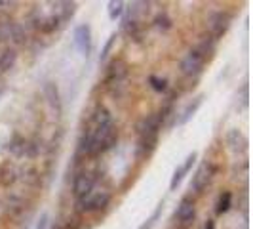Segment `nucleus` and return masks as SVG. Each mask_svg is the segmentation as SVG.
Instances as JSON below:
<instances>
[{"mask_svg":"<svg viewBox=\"0 0 253 229\" xmlns=\"http://www.w3.org/2000/svg\"><path fill=\"white\" fill-rule=\"evenodd\" d=\"M111 201V195L107 191H97V193H88L86 197L78 199V206L82 212H97L105 208Z\"/></svg>","mask_w":253,"mask_h":229,"instance_id":"1","label":"nucleus"},{"mask_svg":"<svg viewBox=\"0 0 253 229\" xmlns=\"http://www.w3.org/2000/svg\"><path fill=\"white\" fill-rule=\"evenodd\" d=\"M126 65L124 61H113L109 67V73H107V86L111 88V92H116V88H122L124 86V78H126Z\"/></svg>","mask_w":253,"mask_h":229,"instance_id":"2","label":"nucleus"},{"mask_svg":"<svg viewBox=\"0 0 253 229\" xmlns=\"http://www.w3.org/2000/svg\"><path fill=\"white\" fill-rule=\"evenodd\" d=\"M204 61H206V59H204L198 52L190 50L189 54L183 57V61H181V73H183L185 76L198 75V73L202 71Z\"/></svg>","mask_w":253,"mask_h":229,"instance_id":"3","label":"nucleus"},{"mask_svg":"<svg viewBox=\"0 0 253 229\" xmlns=\"http://www.w3.org/2000/svg\"><path fill=\"white\" fill-rule=\"evenodd\" d=\"M75 46L82 56H88L91 50V29L89 25H78L75 29Z\"/></svg>","mask_w":253,"mask_h":229,"instance_id":"4","label":"nucleus"},{"mask_svg":"<svg viewBox=\"0 0 253 229\" xmlns=\"http://www.w3.org/2000/svg\"><path fill=\"white\" fill-rule=\"evenodd\" d=\"M93 183H95V178L91 172H80L78 176L75 178V185H73V191L78 199L86 197L88 193H91L93 189Z\"/></svg>","mask_w":253,"mask_h":229,"instance_id":"5","label":"nucleus"},{"mask_svg":"<svg viewBox=\"0 0 253 229\" xmlns=\"http://www.w3.org/2000/svg\"><path fill=\"white\" fill-rule=\"evenodd\" d=\"M213 172H215V168L211 165H204L198 168V172L194 174V178L190 181V189L194 191V193H200V191L210 183V179L213 176Z\"/></svg>","mask_w":253,"mask_h":229,"instance_id":"6","label":"nucleus"},{"mask_svg":"<svg viewBox=\"0 0 253 229\" xmlns=\"http://www.w3.org/2000/svg\"><path fill=\"white\" fill-rule=\"evenodd\" d=\"M228 25H230V15L227 12H217L211 15V19H210V35L213 38L217 37H223L225 33H227Z\"/></svg>","mask_w":253,"mask_h":229,"instance_id":"7","label":"nucleus"},{"mask_svg":"<svg viewBox=\"0 0 253 229\" xmlns=\"http://www.w3.org/2000/svg\"><path fill=\"white\" fill-rule=\"evenodd\" d=\"M194 216H196L194 203L190 201L189 197H187V199H183V201H181V204L177 206V210H175V220H177L183 228H187V226H190V224H192Z\"/></svg>","mask_w":253,"mask_h":229,"instance_id":"8","label":"nucleus"},{"mask_svg":"<svg viewBox=\"0 0 253 229\" xmlns=\"http://www.w3.org/2000/svg\"><path fill=\"white\" fill-rule=\"evenodd\" d=\"M162 122H164V118H162L160 113L149 114V116H145L137 124V132H139V136H143V134H158Z\"/></svg>","mask_w":253,"mask_h":229,"instance_id":"9","label":"nucleus"},{"mask_svg":"<svg viewBox=\"0 0 253 229\" xmlns=\"http://www.w3.org/2000/svg\"><path fill=\"white\" fill-rule=\"evenodd\" d=\"M227 143H228V147H230V151L242 153L246 149V145H248V140L242 136L240 130L232 128V130H228V134H227Z\"/></svg>","mask_w":253,"mask_h":229,"instance_id":"10","label":"nucleus"},{"mask_svg":"<svg viewBox=\"0 0 253 229\" xmlns=\"http://www.w3.org/2000/svg\"><path fill=\"white\" fill-rule=\"evenodd\" d=\"M44 96L48 100V105L51 107V111H55V114L61 113V98H59V92H57V86L48 82L44 86Z\"/></svg>","mask_w":253,"mask_h":229,"instance_id":"11","label":"nucleus"},{"mask_svg":"<svg viewBox=\"0 0 253 229\" xmlns=\"http://www.w3.org/2000/svg\"><path fill=\"white\" fill-rule=\"evenodd\" d=\"M202 102H204V96H198V98H194L192 102L185 107V111L181 113V116H179V120H177V124H187L190 118L196 114V111L200 109V105H202Z\"/></svg>","mask_w":253,"mask_h":229,"instance_id":"12","label":"nucleus"},{"mask_svg":"<svg viewBox=\"0 0 253 229\" xmlns=\"http://www.w3.org/2000/svg\"><path fill=\"white\" fill-rule=\"evenodd\" d=\"M17 61V52L15 48H6L0 56V73H8L10 69H13V65Z\"/></svg>","mask_w":253,"mask_h":229,"instance_id":"13","label":"nucleus"},{"mask_svg":"<svg viewBox=\"0 0 253 229\" xmlns=\"http://www.w3.org/2000/svg\"><path fill=\"white\" fill-rule=\"evenodd\" d=\"M194 50L198 52L204 59L210 57V56L213 54V50H215V38L211 37V35H204L202 40H200V44H198Z\"/></svg>","mask_w":253,"mask_h":229,"instance_id":"14","label":"nucleus"},{"mask_svg":"<svg viewBox=\"0 0 253 229\" xmlns=\"http://www.w3.org/2000/svg\"><path fill=\"white\" fill-rule=\"evenodd\" d=\"M156 143H158V134H143V136H139V153L149 155L154 151Z\"/></svg>","mask_w":253,"mask_h":229,"instance_id":"15","label":"nucleus"},{"mask_svg":"<svg viewBox=\"0 0 253 229\" xmlns=\"http://www.w3.org/2000/svg\"><path fill=\"white\" fill-rule=\"evenodd\" d=\"M6 210H8L10 214H13V216L21 214V212L25 210L23 199H21L19 195H8V199H6Z\"/></svg>","mask_w":253,"mask_h":229,"instance_id":"16","label":"nucleus"},{"mask_svg":"<svg viewBox=\"0 0 253 229\" xmlns=\"http://www.w3.org/2000/svg\"><path fill=\"white\" fill-rule=\"evenodd\" d=\"M8 149L12 153L13 157H23L25 155V149H27V141L25 138H21V136H13L10 143H8Z\"/></svg>","mask_w":253,"mask_h":229,"instance_id":"17","label":"nucleus"},{"mask_svg":"<svg viewBox=\"0 0 253 229\" xmlns=\"http://www.w3.org/2000/svg\"><path fill=\"white\" fill-rule=\"evenodd\" d=\"M57 6H61L59 10H57V17H59V21H61V25H63L65 21H69L73 15H75V8H76V4L75 2H59Z\"/></svg>","mask_w":253,"mask_h":229,"instance_id":"18","label":"nucleus"},{"mask_svg":"<svg viewBox=\"0 0 253 229\" xmlns=\"http://www.w3.org/2000/svg\"><path fill=\"white\" fill-rule=\"evenodd\" d=\"M40 31L42 33H46V35H50V33H53V31H57L59 27H61V21H59V17L53 13V15H50V17H46V19H42L40 21Z\"/></svg>","mask_w":253,"mask_h":229,"instance_id":"19","label":"nucleus"},{"mask_svg":"<svg viewBox=\"0 0 253 229\" xmlns=\"http://www.w3.org/2000/svg\"><path fill=\"white\" fill-rule=\"evenodd\" d=\"M230 204H232V195H230L228 191H223V193L219 195V199H217L215 212L217 214H225V212L230 210Z\"/></svg>","mask_w":253,"mask_h":229,"instance_id":"20","label":"nucleus"},{"mask_svg":"<svg viewBox=\"0 0 253 229\" xmlns=\"http://www.w3.org/2000/svg\"><path fill=\"white\" fill-rule=\"evenodd\" d=\"M15 179H17V176H15L13 166H4V170H2V174H0V183H2L4 187H8V185H12Z\"/></svg>","mask_w":253,"mask_h":229,"instance_id":"21","label":"nucleus"},{"mask_svg":"<svg viewBox=\"0 0 253 229\" xmlns=\"http://www.w3.org/2000/svg\"><path fill=\"white\" fill-rule=\"evenodd\" d=\"M25 27H21V25H13V31H12V37H10V40H12L15 46H21V44H25Z\"/></svg>","mask_w":253,"mask_h":229,"instance_id":"22","label":"nucleus"},{"mask_svg":"<svg viewBox=\"0 0 253 229\" xmlns=\"http://www.w3.org/2000/svg\"><path fill=\"white\" fill-rule=\"evenodd\" d=\"M13 21L10 19H4V21H0V42H4V40H10L12 37V31H13Z\"/></svg>","mask_w":253,"mask_h":229,"instance_id":"23","label":"nucleus"},{"mask_svg":"<svg viewBox=\"0 0 253 229\" xmlns=\"http://www.w3.org/2000/svg\"><path fill=\"white\" fill-rule=\"evenodd\" d=\"M23 179H25L29 185H33V187L40 185V176H38L37 168H27L25 172H23Z\"/></svg>","mask_w":253,"mask_h":229,"instance_id":"24","label":"nucleus"},{"mask_svg":"<svg viewBox=\"0 0 253 229\" xmlns=\"http://www.w3.org/2000/svg\"><path fill=\"white\" fill-rule=\"evenodd\" d=\"M124 13V2H109V17L111 19H116V17H120Z\"/></svg>","mask_w":253,"mask_h":229,"instance_id":"25","label":"nucleus"},{"mask_svg":"<svg viewBox=\"0 0 253 229\" xmlns=\"http://www.w3.org/2000/svg\"><path fill=\"white\" fill-rule=\"evenodd\" d=\"M154 25H156V29H160V31H169L171 29V19L166 13H158L156 19H154Z\"/></svg>","mask_w":253,"mask_h":229,"instance_id":"26","label":"nucleus"},{"mask_svg":"<svg viewBox=\"0 0 253 229\" xmlns=\"http://www.w3.org/2000/svg\"><path fill=\"white\" fill-rule=\"evenodd\" d=\"M185 174H187V172L183 170V166H179L177 170L173 172V178H171V181H169V189H171V191L177 189V185L183 181V178H185Z\"/></svg>","mask_w":253,"mask_h":229,"instance_id":"27","label":"nucleus"},{"mask_svg":"<svg viewBox=\"0 0 253 229\" xmlns=\"http://www.w3.org/2000/svg\"><path fill=\"white\" fill-rule=\"evenodd\" d=\"M114 40H116V35H113V37L107 40V44L103 46V50H101V56H99V61H105L107 59V56H109V52H111V48H113V44H114Z\"/></svg>","mask_w":253,"mask_h":229,"instance_id":"28","label":"nucleus"},{"mask_svg":"<svg viewBox=\"0 0 253 229\" xmlns=\"http://www.w3.org/2000/svg\"><path fill=\"white\" fill-rule=\"evenodd\" d=\"M149 82H151V86L156 90V92H164V90H166V80H164V78L151 76V78H149Z\"/></svg>","mask_w":253,"mask_h":229,"instance_id":"29","label":"nucleus"},{"mask_svg":"<svg viewBox=\"0 0 253 229\" xmlns=\"http://www.w3.org/2000/svg\"><path fill=\"white\" fill-rule=\"evenodd\" d=\"M160 212H162V204H160V206L156 208V212H154V214H152V216L149 218V220H147V222H145V224H143V226H141L139 229H152V226H154V222H156V218L160 216Z\"/></svg>","mask_w":253,"mask_h":229,"instance_id":"30","label":"nucleus"},{"mask_svg":"<svg viewBox=\"0 0 253 229\" xmlns=\"http://www.w3.org/2000/svg\"><path fill=\"white\" fill-rule=\"evenodd\" d=\"M78 228H80L78 218H73V220H69V224H67V228H65V229H78Z\"/></svg>","mask_w":253,"mask_h":229,"instance_id":"31","label":"nucleus"},{"mask_svg":"<svg viewBox=\"0 0 253 229\" xmlns=\"http://www.w3.org/2000/svg\"><path fill=\"white\" fill-rule=\"evenodd\" d=\"M204 229H215V224H213V220H208V222H206V226H204Z\"/></svg>","mask_w":253,"mask_h":229,"instance_id":"32","label":"nucleus"},{"mask_svg":"<svg viewBox=\"0 0 253 229\" xmlns=\"http://www.w3.org/2000/svg\"><path fill=\"white\" fill-rule=\"evenodd\" d=\"M2 92H4V86H0V96H2Z\"/></svg>","mask_w":253,"mask_h":229,"instance_id":"33","label":"nucleus"}]
</instances>
